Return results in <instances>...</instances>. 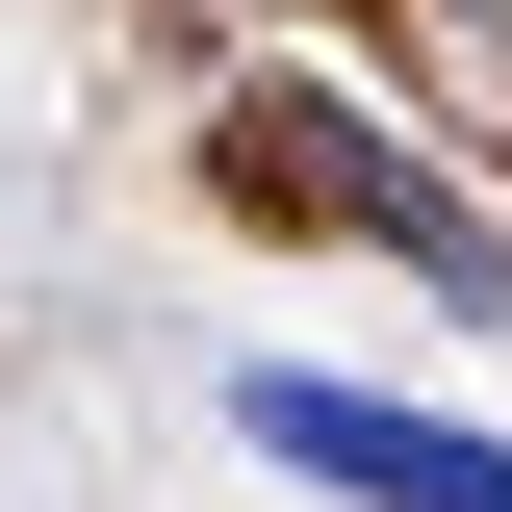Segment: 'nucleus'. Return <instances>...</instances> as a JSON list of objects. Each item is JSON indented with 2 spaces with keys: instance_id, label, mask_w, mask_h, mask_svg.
<instances>
[{
  "instance_id": "f257e3e1",
  "label": "nucleus",
  "mask_w": 512,
  "mask_h": 512,
  "mask_svg": "<svg viewBox=\"0 0 512 512\" xmlns=\"http://www.w3.org/2000/svg\"><path fill=\"white\" fill-rule=\"evenodd\" d=\"M231 436L308 461V487H359V512H512V436H436V410H384V384H282V359H256Z\"/></svg>"
}]
</instances>
